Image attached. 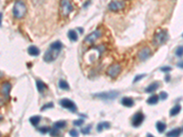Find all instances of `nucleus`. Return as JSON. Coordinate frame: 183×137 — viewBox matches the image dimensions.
I'll return each mask as SVG.
<instances>
[{"label":"nucleus","instance_id":"14","mask_svg":"<svg viewBox=\"0 0 183 137\" xmlns=\"http://www.w3.org/2000/svg\"><path fill=\"white\" fill-rule=\"evenodd\" d=\"M121 103H122V105L124 106V107H133L135 101L130 97H124L121 100Z\"/></svg>","mask_w":183,"mask_h":137},{"label":"nucleus","instance_id":"40","mask_svg":"<svg viewBox=\"0 0 183 137\" xmlns=\"http://www.w3.org/2000/svg\"><path fill=\"white\" fill-rule=\"evenodd\" d=\"M182 37H183V34H182Z\"/></svg>","mask_w":183,"mask_h":137},{"label":"nucleus","instance_id":"37","mask_svg":"<svg viewBox=\"0 0 183 137\" xmlns=\"http://www.w3.org/2000/svg\"><path fill=\"white\" fill-rule=\"evenodd\" d=\"M169 75H168L166 77V82H169Z\"/></svg>","mask_w":183,"mask_h":137},{"label":"nucleus","instance_id":"38","mask_svg":"<svg viewBox=\"0 0 183 137\" xmlns=\"http://www.w3.org/2000/svg\"><path fill=\"white\" fill-rule=\"evenodd\" d=\"M146 137H154V136L151 134H146Z\"/></svg>","mask_w":183,"mask_h":137},{"label":"nucleus","instance_id":"6","mask_svg":"<svg viewBox=\"0 0 183 137\" xmlns=\"http://www.w3.org/2000/svg\"><path fill=\"white\" fill-rule=\"evenodd\" d=\"M125 7V3L120 0H113L109 3L108 8L113 12H118L120 10H123Z\"/></svg>","mask_w":183,"mask_h":137},{"label":"nucleus","instance_id":"18","mask_svg":"<svg viewBox=\"0 0 183 137\" xmlns=\"http://www.w3.org/2000/svg\"><path fill=\"white\" fill-rule=\"evenodd\" d=\"M156 130H158L159 133L162 134L163 132L166 130L167 128V125L165 123H163V121H156Z\"/></svg>","mask_w":183,"mask_h":137},{"label":"nucleus","instance_id":"20","mask_svg":"<svg viewBox=\"0 0 183 137\" xmlns=\"http://www.w3.org/2000/svg\"><path fill=\"white\" fill-rule=\"evenodd\" d=\"M37 88H38V90L39 91L40 93H43L44 90L47 89V86L45 85V83L42 82V80H37Z\"/></svg>","mask_w":183,"mask_h":137},{"label":"nucleus","instance_id":"13","mask_svg":"<svg viewBox=\"0 0 183 137\" xmlns=\"http://www.w3.org/2000/svg\"><path fill=\"white\" fill-rule=\"evenodd\" d=\"M159 87V82H154L151 84H149L148 87L146 88V93H152V92H154V91H156V90H158Z\"/></svg>","mask_w":183,"mask_h":137},{"label":"nucleus","instance_id":"34","mask_svg":"<svg viewBox=\"0 0 183 137\" xmlns=\"http://www.w3.org/2000/svg\"><path fill=\"white\" fill-rule=\"evenodd\" d=\"M145 74H140V75H137V76H135V79H134V80H133V82H137L138 80H140L141 79H143L144 77H145Z\"/></svg>","mask_w":183,"mask_h":137},{"label":"nucleus","instance_id":"12","mask_svg":"<svg viewBox=\"0 0 183 137\" xmlns=\"http://www.w3.org/2000/svg\"><path fill=\"white\" fill-rule=\"evenodd\" d=\"M12 86L8 82H5L2 83L1 86V93L4 96L5 98H9V93H10V90H11Z\"/></svg>","mask_w":183,"mask_h":137},{"label":"nucleus","instance_id":"31","mask_svg":"<svg viewBox=\"0 0 183 137\" xmlns=\"http://www.w3.org/2000/svg\"><path fill=\"white\" fill-rule=\"evenodd\" d=\"M69 134L71 136V137H78L79 136V134H78V132L76 129H71L70 132H69Z\"/></svg>","mask_w":183,"mask_h":137},{"label":"nucleus","instance_id":"24","mask_svg":"<svg viewBox=\"0 0 183 137\" xmlns=\"http://www.w3.org/2000/svg\"><path fill=\"white\" fill-rule=\"evenodd\" d=\"M66 127V121H56V123L53 124V128L56 129H62V128H65Z\"/></svg>","mask_w":183,"mask_h":137},{"label":"nucleus","instance_id":"28","mask_svg":"<svg viewBox=\"0 0 183 137\" xmlns=\"http://www.w3.org/2000/svg\"><path fill=\"white\" fill-rule=\"evenodd\" d=\"M91 130H92V125L89 124V125L86 126V127L82 128L81 132H82V134H90Z\"/></svg>","mask_w":183,"mask_h":137},{"label":"nucleus","instance_id":"26","mask_svg":"<svg viewBox=\"0 0 183 137\" xmlns=\"http://www.w3.org/2000/svg\"><path fill=\"white\" fill-rule=\"evenodd\" d=\"M50 134L52 137H61V133H60V131L59 129H56V128H53V129H51L50 132Z\"/></svg>","mask_w":183,"mask_h":137},{"label":"nucleus","instance_id":"17","mask_svg":"<svg viewBox=\"0 0 183 137\" xmlns=\"http://www.w3.org/2000/svg\"><path fill=\"white\" fill-rule=\"evenodd\" d=\"M159 96L152 95V96H150L148 100H146V103H148V104H150V105H154V104H156L159 103Z\"/></svg>","mask_w":183,"mask_h":137},{"label":"nucleus","instance_id":"16","mask_svg":"<svg viewBox=\"0 0 183 137\" xmlns=\"http://www.w3.org/2000/svg\"><path fill=\"white\" fill-rule=\"evenodd\" d=\"M181 133V130L180 128H176L169 131V133H167V137H179Z\"/></svg>","mask_w":183,"mask_h":137},{"label":"nucleus","instance_id":"2","mask_svg":"<svg viewBox=\"0 0 183 137\" xmlns=\"http://www.w3.org/2000/svg\"><path fill=\"white\" fill-rule=\"evenodd\" d=\"M27 14V7L22 0H17L13 7V15L16 18H22Z\"/></svg>","mask_w":183,"mask_h":137},{"label":"nucleus","instance_id":"36","mask_svg":"<svg viewBox=\"0 0 183 137\" xmlns=\"http://www.w3.org/2000/svg\"><path fill=\"white\" fill-rule=\"evenodd\" d=\"M177 66L179 68H180V69H183V61H180L179 63L177 64Z\"/></svg>","mask_w":183,"mask_h":137},{"label":"nucleus","instance_id":"11","mask_svg":"<svg viewBox=\"0 0 183 137\" xmlns=\"http://www.w3.org/2000/svg\"><path fill=\"white\" fill-rule=\"evenodd\" d=\"M150 55H151V49L148 47H145L143 49H141L138 51L137 57H138L139 60H141V61H144V60L148 59L149 58Z\"/></svg>","mask_w":183,"mask_h":137},{"label":"nucleus","instance_id":"4","mask_svg":"<svg viewBox=\"0 0 183 137\" xmlns=\"http://www.w3.org/2000/svg\"><path fill=\"white\" fill-rule=\"evenodd\" d=\"M73 7L70 0H61L60 14L62 17H68L72 12Z\"/></svg>","mask_w":183,"mask_h":137},{"label":"nucleus","instance_id":"29","mask_svg":"<svg viewBox=\"0 0 183 137\" xmlns=\"http://www.w3.org/2000/svg\"><path fill=\"white\" fill-rule=\"evenodd\" d=\"M176 56L177 57H182L183 56V46H180L176 49Z\"/></svg>","mask_w":183,"mask_h":137},{"label":"nucleus","instance_id":"1","mask_svg":"<svg viewBox=\"0 0 183 137\" xmlns=\"http://www.w3.org/2000/svg\"><path fill=\"white\" fill-rule=\"evenodd\" d=\"M63 47V45L61 44V41H55L51 43L50 46V49L45 52L43 56V59L46 62H52L59 57V54L61 50Z\"/></svg>","mask_w":183,"mask_h":137},{"label":"nucleus","instance_id":"35","mask_svg":"<svg viewBox=\"0 0 183 137\" xmlns=\"http://www.w3.org/2000/svg\"><path fill=\"white\" fill-rule=\"evenodd\" d=\"M171 70L172 69H171V67H169V66H165V67H162L160 69L161 72H170Z\"/></svg>","mask_w":183,"mask_h":137},{"label":"nucleus","instance_id":"39","mask_svg":"<svg viewBox=\"0 0 183 137\" xmlns=\"http://www.w3.org/2000/svg\"><path fill=\"white\" fill-rule=\"evenodd\" d=\"M182 131H183V127H182Z\"/></svg>","mask_w":183,"mask_h":137},{"label":"nucleus","instance_id":"25","mask_svg":"<svg viewBox=\"0 0 183 137\" xmlns=\"http://www.w3.org/2000/svg\"><path fill=\"white\" fill-rule=\"evenodd\" d=\"M68 37H69V38L71 40V41H77L78 40V35L74 30H69V32H68Z\"/></svg>","mask_w":183,"mask_h":137},{"label":"nucleus","instance_id":"3","mask_svg":"<svg viewBox=\"0 0 183 137\" xmlns=\"http://www.w3.org/2000/svg\"><path fill=\"white\" fill-rule=\"evenodd\" d=\"M169 38V34L166 29H160L159 31H156L153 37V44L156 47L163 45L167 42V40Z\"/></svg>","mask_w":183,"mask_h":137},{"label":"nucleus","instance_id":"7","mask_svg":"<svg viewBox=\"0 0 183 137\" xmlns=\"http://www.w3.org/2000/svg\"><path fill=\"white\" fill-rule=\"evenodd\" d=\"M102 35H103V33H102L101 30L96 29L93 32H92L91 34L88 35L84 39V42L87 43V44H93V42H95L97 39L100 38L102 37Z\"/></svg>","mask_w":183,"mask_h":137},{"label":"nucleus","instance_id":"30","mask_svg":"<svg viewBox=\"0 0 183 137\" xmlns=\"http://www.w3.org/2000/svg\"><path fill=\"white\" fill-rule=\"evenodd\" d=\"M83 123H84V120L83 119H78V120L73 121V125L74 126H81V125L83 124Z\"/></svg>","mask_w":183,"mask_h":137},{"label":"nucleus","instance_id":"33","mask_svg":"<svg viewBox=\"0 0 183 137\" xmlns=\"http://www.w3.org/2000/svg\"><path fill=\"white\" fill-rule=\"evenodd\" d=\"M159 96V99L160 100L164 101V100H166L167 98H168V93L165 92V91H161Z\"/></svg>","mask_w":183,"mask_h":137},{"label":"nucleus","instance_id":"21","mask_svg":"<svg viewBox=\"0 0 183 137\" xmlns=\"http://www.w3.org/2000/svg\"><path fill=\"white\" fill-rule=\"evenodd\" d=\"M110 128V124L107 123V121H103V123H100L97 125V132H102L104 129H109Z\"/></svg>","mask_w":183,"mask_h":137},{"label":"nucleus","instance_id":"19","mask_svg":"<svg viewBox=\"0 0 183 137\" xmlns=\"http://www.w3.org/2000/svg\"><path fill=\"white\" fill-rule=\"evenodd\" d=\"M180 111H181V106L180 104H177L170 110L169 115L170 116H176L180 113Z\"/></svg>","mask_w":183,"mask_h":137},{"label":"nucleus","instance_id":"32","mask_svg":"<svg viewBox=\"0 0 183 137\" xmlns=\"http://www.w3.org/2000/svg\"><path fill=\"white\" fill-rule=\"evenodd\" d=\"M50 108H53V103H49L43 105L42 107H41V111H45L46 109H50Z\"/></svg>","mask_w":183,"mask_h":137},{"label":"nucleus","instance_id":"5","mask_svg":"<svg viewBox=\"0 0 183 137\" xmlns=\"http://www.w3.org/2000/svg\"><path fill=\"white\" fill-rule=\"evenodd\" d=\"M118 95H119V92L116 90H109V91H104V92H101V93L93 94L95 97H97L98 99H101L103 101L114 100Z\"/></svg>","mask_w":183,"mask_h":137},{"label":"nucleus","instance_id":"8","mask_svg":"<svg viewBox=\"0 0 183 137\" xmlns=\"http://www.w3.org/2000/svg\"><path fill=\"white\" fill-rule=\"evenodd\" d=\"M60 104L61 107H63L67 110H69L71 111H72V113H75V111H77V107L75 103H73L72 101L69 100V99H62L60 101Z\"/></svg>","mask_w":183,"mask_h":137},{"label":"nucleus","instance_id":"23","mask_svg":"<svg viewBox=\"0 0 183 137\" xmlns=\"http://www.w3.org/2000/svg\"><path fill=\"white\" fill-rule=\"evenodd\" d=\"M59 88L61 90H70V85L68 84V82H65L64 80H60V82H59Z\"/></svg>","mask_w":183,"mask_h":137},{"label":"nucleus","instance_id":"22","mask_svg":"<svg viewBox=\"0 0 183 137\" xmlns=\"http://www.w3.org/2000/svg\"><path fill=\"white\" fill-rule=\"evenodd\" d=\"M40 120H41V117H40V116H39V115H35V116H32V117L29 118L30 124H32L33 126H38Z\"/></svg>","mask_w":183,"mask_h":137},{"label":"nucleus","instance_id":"27","mask_svg":"<svg viewBox=\"0 0 183 137\" xmlns=\"http://www.w3.org/2000/svg\"><path fill=\"white\" fill-rule=\"evenodd\" d=\"M50 128L49 127V126H43V127H40L39 128V131L42 134H48L49 132H50Z\"/></svg>","mask_w":183,"mask_h":137},{"label":"nucleus","instance_id":"15","mask_svg":"<svg viewBox=\"0 0 183 137\" xmlns=\"http://www.w3.org/2000/svg\"><path fill=\"white\" fill-rule=\"evenodd\" d=\"M28 52L30 56H34V57H37V56H39L40 53V50L38 47H36V46H30L28 49Z\"/></svg>","mask_w":183,"mask_h":137},{"label":"nucleus","instance_id":"10","mask_svg":"<svg viewBox=\"0 0 183 137\" xmlns=\"http://www.w3.org/2000/svg\"><path fill=\"white\" fill-rule=\"evenodd\" d=\"M144 119H145V116H144L143 113L137 111V113L134 114L133 118H132V125L134 127H138V126H140L143 124Z\"/></svg>","mask_w":183,"mask_h":137},{"label":"nucleus","instance_id":"9","mask_svg":"<svg viewBox=\"0 0 183 137\" xmlns=\"http://www.w3.org/2000/svg\"><path fill=\"white\" fill-rule=\"evenodd\" d=\"M121 70H122L121 65H119L117 63L112 64L108 68V70H107V74L111 78H116V77H117V76L120 74V72H121Z\"/></svg>","mask_w":183,"mask_h":137}]
</instances>
